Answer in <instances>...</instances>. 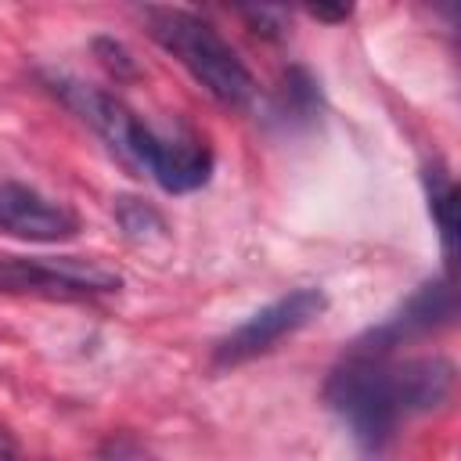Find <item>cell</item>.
Here are the masks:
<instances>
[{
	"label": "cell",
	"instance_id": "1",
	"mask_svg": "<svg viewBox=\"0 0 461 461\" xmlns=\"http://www.w3.org/2000/svg\"><path fill=\"white\" fill-rule=\"evenodd\" d=\"M454 393V364L447 357H371L346 353L324 382V403L346 421L353 439L378 450L403 418L443 407Z\"/></svg>",
	"mask_w": 461,
	"mask_h": 461
},
{
	"label": "cell",
	"instance_id": "2",
	"mask_svg": "<svg viewBox=\"0 0 461 461\" xmlns=\"http://www.w3.org/2000/svg\"><path fill=\"white\" fill-rule=\"evenodd\" d=\"M50 90L86 122L94 133L140 176H151L169 194H187L209 184L212 151L202 137L187 130H158L144 122L119 97L79 83L72 76H50Z\"/></svg>",
	"mask_w": 461,
	"mask_h": 461
},
{
	"label": "cell",
	"instance_id": "3",
	"mask_svg": "<svg viewBox=\"0 0 461 461\" xmlns=\"http://www.w3.org/2000/svg\"><path fill=\"white\" fill-rule=\"evenodd\" d=\"M151 40L173 54L194 83H202L220 104L227 108H245L256 97V79L249 65L238 58V50L194 11L184 7H148L144 11Z\"/></svg>",
	"mask_w": 461,
	"mask_h": 461
},
{
	"label": "cell",
	"instance_id": "4",
	"mask_svg": "<svg viewBox=\"0 0 461 461\" xmlns=\"http://www.w3.org/2000/svg\"><path fill=\"white\" fill-rule=\"evenodd\" d=\"M122 288V274L83 256H18L0 252V292L36 299H94Z\"/></svg>",
	"mask_w": 461,
	"mask_h": 461
},
{
	"label": "cell",
	"instance_id": "5",
	"mask_svg": "<svg viewBox=\"0 0 461 461\" xmlns=\"http://www.w3.org/2000/svg\"><path fill=\"white\" fill-rule=\"evenodd\" d=\"M324 310H328V295L321 288H292L288 295L259 306L249 321H241L234 331H227L212 349V364L216 367H238L252 357H263L281 339L313 324Z\"/></svg>",
	"mask_w": 461,
	"mask_h": 461
},
{
	"label": "cell",
	"instance_id": "6",
	"mask_svg": "<svg viewBox=\"0 0 461 461\" xmlns=\"http://www.w3.org/2000/svg\"><path fill=\"white\" fill-rule=\"evenodd\" d=\"M454 313H457V299H454L450 281L447 277L425 281L396 313H389L382 324L364 331L349 349L353 353H371V357H389V353H396V346L454 324Z\"/></svg>",
	"mask_w": 461,
	"mask_h": 461
},
{
	"label": "cell",
	"instance_id": "7",
	"mask_svg": "<svg viewBox=\"0 0 461 461\" xmlns=\"http://www.w3.org/2000/svg\"><path fill=\"white\" fill-rule=\"evenodd\" d=\"M0 230L32 245H58L79 234V212L32 184L0 180Z\"/></svg>",
	"mask_w": 461,
	"mask_h": 461
},
{
	"label": "cell",
	"instance_id": "8",
	"mask_svg": "<svg viewBox=\"0 0 461 461\" xmlns=\"http://www.w3.org/2000/svg\"><path fill=\"white\" fill-rule=\"evenodd\" d=\"M421 184H425L429 216H432V223H436L443 256H447V263H450L454 252H457V187H454V180H450V173H447L443 162H429L425 173H421Z\"/></svg>",
	"mask_w": 461,
	"mask_h": 461
},
{
	"label": "cell",
	"instance_id": "9",
	"mask_svg": "<svg viewBox=\"0 0 461 461\" xmlns=\"http://www.w3.org/2000/svg\"><path fill=\"white\" fill-rule=\"evenodd\" d=\"M317 112H321V83L303 65L288 68L274 94V115L285 126H310Z\"/></svg>",
	"mask_w": 461,
	"mask_h": 461
},
{
	"label": "cell",
	"instance_id": "10",
	"mask_svg": "<svg viewBox=\"0 0 461 461\" xmlns=\"http://www.w3.org/2000/svg\"><path fill=\"white\" fill-rule=\"evenodd\" d=\"M115 220L122 223V230L137 241H148V238H162L166 234V220L158 209H151L148 202L140 198H119L115 202Z\"/></svg>",
	"mask_w": 461,
	"mask_h": 461
},
{
	"label": "cell",
	"instance_id": "11",
	"mask_svg": "<svg viewBox=\"0 0 461 461\" xmlns=\"http://www.w3.org/2000/svg\"><path fill=\"white\" fill-rule=\"evenodd\" d=\"M241 14L252 22L256 32L263 36H281L285 32V11L281 7H241Z\"/></svg>",
	"mask_w": 461,
	"mask_h": 461
},
{
	"label": "cell",
	"instance_id": "12",
	"mask_svg": "<svg viewBox=\"0 0 461 461\" xmlns=\"http://www.w3.org/2000/svg\"><path fill=\"white\" fill-rule=\"evenodd\" d=\"M94 50H97V54H104L101 61H104L112 72L119 68L122 76H133V61H130V54L122 50V43H115V40H94Z\"/></svg>",
	"mask_w": 461,
	"mask_h": 461
},
{
	"label": "cell",
	"instance_id": "13",
	"mask_svg": "<svg viewBox=\"0 0 461 461\" xmlns=\"http://www.w3.org/2000/svg\"><path fill=\"white\" fill-rule=\"evenodd\" d=\"M310 14L321 18V22H346L353 11L349 7H310Z\"/></svg>",
	"mask_w": 461,
	"mask_h": 461
},
{
	"label": "cell",
	"instance_id": "14",
	"mask_svg": "<svg viewBox=\"0 0 461 461\" xmlns=\"http://www.w3.org/2000/svg\"><path fill=\"white\" fill-rule=\"evenodd\" d=\"M0 461H22L18 457V443H14V436L0 425Z\"/></svg>",
	"mask_w": 461,
	"mask_h": 461
}]
</instances>
